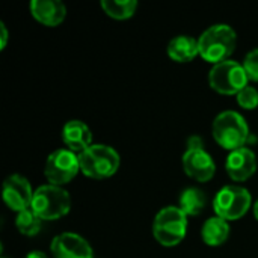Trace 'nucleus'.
<instances>
[{
    "instance_id": "obj_1",
    "label": "nucleus",
    "mask_w": 258,
    "mask_h": 258,
    "mask_svg": "<svg viewBox=\"0 0 258 258\" xmlns=\"http://www.w3.org/2000/svg\"><path fill=\"white\" fill-rule=\"evenodd\" d=\"M200 54L213 65L228 60L237 44V35L228 24H213L206 29L198 38Z\"/></svg>"
},
{
    "instance_id": "obj_2",
    "label": "nucleus",
    "mask_w": 258,
    "mask_h": 258,
    "mask_svg": "<svg viewBox=\"0 0 258 258\" xmlns=\"http://www.w3.org/2000/svg\"><path fill=\"white\" fill-rule=\"evenodd\" d=\"M213 138L225 150L243 148L249 141V127L236 110H224L213 121Z\"/></svg>"
},
{
    "instance_id": "obj_3",
    "label": "nucleus",
    "mask_w": 258,
    "mask_h": 258,
    "mask_svg": "<svg viewBox=\"0 0 258 258\" xmlns=\"http://www.w3.org/2000/svg\"><path fill=\"white\" fill-rule=\"evenodd\" d=\"M80 171L91 178L103 180L112 177L121 163L118 151L104 144H92L83 153L79 154Z\"/></svg>"
},
{
    "instance_id": "obj_4",
    "label": "nucleus",
    "mask_w": 258,
    "mask_h": 258,
    "mask_svg": "<svg viewBox=\"0 0 258 258\" xmlns=\"http://www.w3.org/2000/svg\"><path fill=\"white\" fill-rule=\"evenodd\" d=\"M30 209L42 221H56L70 212L71 197L62 186L42 184L35 190Z\"/></svg>"
},
{
    "instance_id": "obj_5",
    "label": "nucleus",
    "mask_w": 258,
    "mask_h": 258,
    "mask_svg": "<svg viewBox=\"0 0 258 258\" xmlns=\"http://www.w3.org/2000/svg\"><path fill=\"white\" fill-rule=\"evenodd\" d=\"M187 231V215L175 206L163 207L153 221V236L163 246H175Z\"/></svg>"
},
{
    "instance_id": "obj_6",
    "label": "nucleus",
    "mask_w": 258,
    "mask_h": 258,
    "mask_svg": "<svg viewBox=\"0 0 258 258\" xmlns=\"http://www.w3.org/2000/svg\"><path fill=\"white\" fill-rule=\"evenodd\" d=\"M248 80L243 65L231 59L213 65L209 73L210 86L224 95H237L245 86H248Z\"/></svg>"
},
{
    "instance_id": "obj_7",
    "label": "nucleus",
    "mask_w": 258,
    "mask_h": 258,
    "mask_svg": "<svg viewBox=\"0 0 258 258\" xmlns=\"http://www.w3.org/2000/svg\"><path fill=\"white\" fill-rule=\"evenodd\" d=\"M251 204L252 197L249 190L237 184L224 186L213 200V209L216 212V216L225 221L240 219L246 215Z\"/></svg>"
},
{
    "instance_id": "obj_8",
    "label": "nucleus",
    "mask_w": 258,
    "mask_h": 258,
    "mask_svg": "<svg viewBox=\"0 0 258 258\" xmlns=\"http://www.w3.org/2000/svg\"><path fill=\"white\" fill-rule=\"evenodd\" d=\"M79 171H80L79 156L68 148H59L53 151L47 157L44 166L45 178L50 181V184L54 186H62L70 183L77 175Z\"/></svg>"
},
{
    "instance_id": "obj_9",
    "label": "nucleus",
    "mask_w": 258,
    "mask_h": 258,
    "mask_svg": "<svg viewBox=\"0 0 258 258\" xmlns=\"http://www.w3.org/2000/svg\"><path fill=\"white\" fill-rule=\"evenodd\" d=\"M181 160L186 174L197 181L206 183L215 175V160L203 147H187Z\"/></svg>"
},
{
    "instance_id": "obj_10",
    "label": "nucleus",
    "mask_w": 258,
    "mask_h": 258,
    "mask_svg": "<svg viewBox=\"0 0 258 258\" xmlns=\"http://www.w3.org/2000/svg\"><path fill=\"white\" fill-rule=\"evenodd\" d=\"M33 194L29 180L20 174H12L3 181V200L9 209L18 213L32 206Z\"/></svg>"
},
{
    "instance_id": "obj_11",
    "label": "nucleus",
    "mask_w": 258,
    "mask_h": 258,
    "mask_svg": "<svg viewBox=\"0 0 258 258\" xmlns=\"http://www.w3.org/2000/svg\"><path fill=\"white\" fill-rule=\"evenodd\" d=\"M54 258H94L89 242L76 233H60L51 240Z\"/></svg>"
},
{
    "instance_id": "obj_12",
    "label": "nucleus",
    "mask_w": 258,
    "mask_h": 258,
    "mask_svg": "<svg viewBox=\"0 0 258 258\" xmlns=\"http://www.w3.org/2000/svg\"><path fill=\"white\" fill-rule=\"evenodd\" d=\"M225 169L234 181H245L257 171L255 153L246 147L234 150L228 154Z\"/></svg>"
},
{
    "instance_id": "obj_13",
    "label": "nucleus",
    "mask_w": 258,
    "mask_h": 258,
    "mask_svg": "<svg viewBox=\"0 0 258 258\" xmlns=\"http://www.w3.org/2000/svg\"><path fill=\"white\" fill-rule=\"evenodd\" d=\"M62 141L68 150L74 153H83L92 145V132L83 121L71 119L62 128Z\"/></svg>"
},
{
    "instance_id": "obj_14",
    "label": "nucleus",
    "mask_w": 258,
    "mask_h": 258,
    "mask_svg": "<svg viewBox=\"0 0 258 258\" xmlns=\"http://www.w3.org/2000/svg\"><path fill=\"white\" fill-rule=\"evenodd\" d=\"M30 12L41 24L53 27L65 20L67 8L60 0H32Z\"/></svg>"
},
{
    "instance_id": "obj_15",
    "label": "nucleus",
    "mask_w": 258,
    "mask_h": 258,
    "mask_svg": "<svg viewBox=\"0 0 258 258\" xmlns=\"http://www.w3.org/2000/svg\"><path fill=\"white\" fill-rule=\"evenodd\" d=\"M168 54L175 62H189L200 54V44L190 35H177L168 44Z\"/></svg>"
},
{
    "instance_id": "obj_16",
    "label": "nucleus",
    "mask_w": 258,
    "mask_h": 258,
    "mask_svg": "<svg viewBox=\"0 0 258 258\" xmlns=\"http://www.w3.org/2000/svg\"><path fill=\"white\" fill-rule=\"evenodd\" d=\"M201 237H203L204 243L209 246H219V245L225 243L227 239L230 237L228 221H225L219 216L209 218L203 225Z\"/></svg>"
},
{
    "instance_id": "obj_17",
    "label": "nucleus",
    "mask_w": 258,
    "mask_h": 258,
    "mask_svg": "<svg viewBox=\"0 0 258 258\" xmlns=\"http://www.w3.org/2000/svg\"><path fill=\"white\" fill-rule=\"evenodd\" d=\"M207 203V197L204 190L200 187H187L180 194L178 198V207L187 215V216H198Z\"/></svg>"
},
{
    "instance_id": "obj_18",
    "label": "nucleus",
    "mask_w": 258,
    "mask_h": 258,
    "mask_svg": "<svg viewBox=\"0 0 258 258\" xmlns=\"http://www.w3.org/2000/svg\"><path fill=\"white\" fill-rule=\"evenodd\" d=\"M101 8L104 12L113 18L124 20L132 17L136 12L138 2L136 0H103Z\"/></svg>"
},
{
    "instance_id": "obj_19",
    "label": "nucleus",
    "mask_w": 258,
    "mask_h": 258,
    "mask_svg": "<svg viewBox=\"0 0 258 258\" xmlns=\"http://www.w3.org/2000/svg\"><path fill=\"white\" fill-rule=\"evenodd\" d=\"M15 225L18 231L24 236H35L41 231L42 227V219L32 210L27 209L24 212H20L15 219Z\"/></svg>"
},
{
    "instance_id": "obj_20",
    "label": "nucleus",
    "mask_w": 258,
    "mask_h": 258,
    "mask_svg": "<svg viewBox=\"0 0 258 258\" xmlns=\"http://www.w3.org/2000/svg\"><path fill=\"white\" fill-rule=\"evenodd\" d=\"M237 103L243 109H255L258 106V91L254 86H245L239 94H237Z\"/></svg>"
},
{
    "instance_id": "obj_21",
    "label": "nucleus",
    "mask_w": 258,
    "mask_h": 258,
    "mask_svg": "<svg viewBox=\"0 0 258 258\" xmlns=\"http://www.w3.org/2000/svg\"><path fill=\"white\" fill-rule=\"evenodd\" d=\"M243 68L248 74L249 80L258 82V48L251 50L243 60Z\"/></svg>"
},
{
    "instance_id": "obj_22",
    "label": "nucleus",
    "mask_w": 258,
    "mask_h": 258,
    "mask_svg": "<svg viewBox=\"0 0 258 258\" xmlns=\"http://www.w3.org/2000/svg\"><path fill=\"white\" fill-rule=\"evenodd\" d=\"M8 44V29L3 21H0V50H3Z\"/></svg>"
},
{
    "instance_id": "obj_23",
    "label": "nucleus",
    "mask_w": 258,
    "mask_h": 258,
    "mask_svg": "<svg viewBox=\"0 0 258 258\" xmlns=\"http://www.w3.org/2000/svg\"><path fill=\"white\" fill-rule=\"evenodd\" d=\"M24 258H48V255L45 252H42V251H32Z\"/></svg>"
},
{
    "instance_id": "obj_24",
    "label": "nucleus",
    "mask_w": 258,
    "mask_h": 258,
    "mask_svg": "<svg viewBox=\"0 0 258 258\" xmlns=\"http://www.w3.org/2000/svg\"><path fill=\"white\" fill-rule=\"evenodd\" d=\"M254 215H255V218H257L258 221V200L255 201V204H254Z\"/></svg>"
}]
</instances>
